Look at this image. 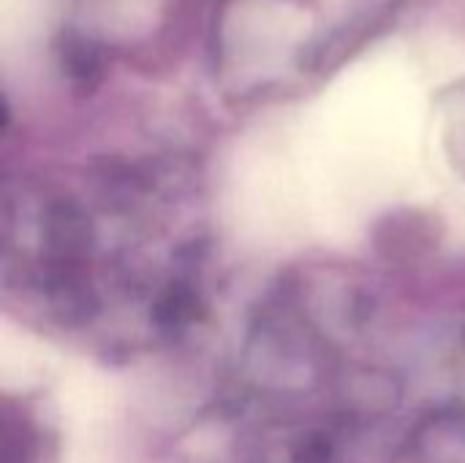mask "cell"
I'll return each mask as SVG.
<instances>
[{
	"instance_id": "1",
	"label": "cell",
	"mask_w": 465,
	"mask_h": 463,
	"mask_svg": "<svg viewBox=\"0 0 465 463\" xmlns=\"http://www.w3.org/2000/svg\"><path fill=\"white\" fill-rule=\"evenodd\" d=\"M196 308V297L188 289H169L158 306H155V319L163 327H183L185 322L193 319Z\"/></svg>"
}]
</instances>
